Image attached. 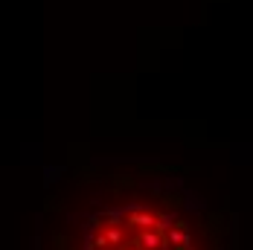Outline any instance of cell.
<instances>
[{"label":"cell","mask_w":253,"mask_h":250,"mask_svg":"<svg viewBox=\"0 0 253 250\" xmlns=\"http://www.w3.org/2000/svg\"><path fill=\"white\" fill-rule=\"evenodd\" d=\"M55 250H224V239L180 177L140 166L82 177Z\"/></svg>","instance_id":"6da1fadb"}]
</instances>
